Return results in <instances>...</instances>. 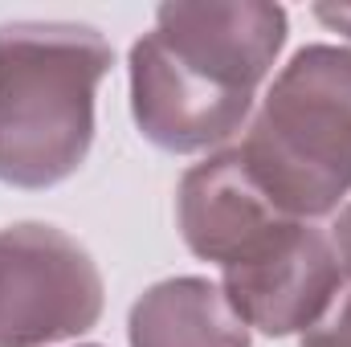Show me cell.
Masks as SVG:
<instances>
[{"mask_svg": "<svg viewBox=\"0 0 351 347\" xmlns=\"http://www.w3.org/2000/svg\"><path fill=\"white\" fill-rule=\"evenodd\" d=\"M110 66L114 49L94 25H0V184L41 192L86 164Z\"/></svg>", "mask_w": 351, "mask_h": 347, "instance_id": "6da1fadb", "label": "cell"}, {"mask_svg": "<svg viewBox=\"0 0 351 347\" xmlns=\"http://www.w3.org/2000/svg\"><path fill=\"white\" fill-rule=\"evenodd\" d=\"M237 152L286 217L339 213L351 192L348 45H302L269 82Z\"/></svg>", "mask_w": 351, "mask_h": 347, "instance_id": "7a4b0ae2", "label": "cell"}, {"mask_svg": "<svg viewBox=\"0 0 351 347\" xmlns=\"http://www.w3.org/2000/svg\"><path fill=\"white\" fill-rule=\"evenodd\" d=\"M102 274L86 250L41 221L0 229V347H49L98 327Z\"/></svg>", "mask_w": 351, "mask_h": 347, "instance_id": "3957f363", "label": "cell"}, {"mask_svg": "<svg viewBox=\"0 0 351 347\" xmlns=\"http://www.w3.org/2000/svg\"><path fill=\"white\" fill-rule=\"evenodd\" d=\"M131 115L147 143L172 156H196L229 143L254 115V94L229 90L192 66H184L172 49L143 33L131 45Z\"/></svg>", "mask_w": 351, "mask_h": 347, "instance_id": "277c9868", "label": "cell"}, {"mask_svg": "<svg viewBox=\"0 0 351 347\" xmlns=\"http://www.w3.org/2000/svg\"><path fill=\"white\" fill-rule=\"evenodd\" d=\"M348 282L331 233L294 221L258 258L221 270V290L250 331L269 339L302 335Z\"/></svg>", "mask_w": 351, "mask_h": 347, "instance_id": "5b68a950", "label": "cell"}, {"mask_svg": "<svg viewBox=\"0 0 351 347\" xmlns=\"http://www.w3.org/2000/svg\"><path fill=\"white\" fill-rule=\"evenodd\" d=\"M152 33L196 74L258 98L290 25L265 0H172L156 8Z\"/></svg>", "mask_w": 351, "mask_h": 347, "instance_id": "8992f818", "label": "cell"}, {"mask_svg": "<svg viewBox=\"0 0 351 347\" xmlns=\"http://www.w3.org/2000/svg\"><path fill=\"white\" fill-rule=\"evenodd\" d=\"M176 221L184 246L196 258L229 270L269 250L298 217H286L250 176L241 152L225 147L184 172L176 192Z\"/></svg>", "mask_w": 351, "mask_h": 347, "instance_id": "52a82bcc", "label": "cell"}, {"mask_svg": "<svg viewBox=\"0 0 351 347\" xmlns=\"http://www.w3.org/2000/svg\"><path fill=\"white\" fill-rule=\"evenodd\" d=\"M131 347H250V327L213 278H164L127 315Z\"/></svg>", "mask_w": 351, "mask_h": 347, "instance_id": "ba28073f", "label": "cell"}, {"mask_svg": "<svg viewBox=\"0 0 351 347\" xmlns=\"http://www.w3.org/2000/svg\"><path fill=\"white\" fill-rule=\"evenodd\" d=\"M302 347H351V282L335 290V298L323 307V315L298 335Z\"/></svg>", "mask_w": 351, "mask_h": 347, "instance_id": "9c48e42d", "label": "cell"}, {"mask_svg": "<svg viewBox=\"0 0 351 347\" xmlns=\"http://www.w3.org/2000/svg\"><path fill=\"white\" fill-rule=\"evenodd\" d=\"M331 241H335L339 265H343V274H348V282H351V200L339 208V217H335V225H331Z\"/></svg>", "mask_w": 351, "mask_h": 347, "instance_id": "30bf717a", "label": "cell"}, {"mask_svg": "<svg viewBox=\"0 0 351 347\" xmlns=\"http://www.w3.org/2000/svg\"><path fill=\"white\" fill-rule=\"evenodd\" d=\"M311 12H315L327 29H335V33L351 37V4H315Z\"/></svg>", "mask_w": 351, "mask_h": 347, "instance_id": "8fae6325", "label": "cell"}, {"mask_svg": "<svg viewBox=\"0 0 351 347\" xmlns=\"http://www.w3.org/2000/svg\"><path fill=\"white\" fill-rule=\"evenodd\" d=\"M78 347H102V344H78Z\"/></svg>", "mask_w": 351, "mask_h": 347, "instance_id": "7c38bea8", "label": "cell"}]
</instances>
